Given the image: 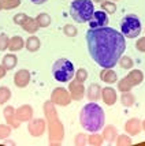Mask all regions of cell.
Wrapping results in <instances>:
<instances>
[{
    "instance_id": "52a82bcc",
    "label": "cell",
    "mask_w": 145,
    "mask_h": 146,
    "mask_svg": "<svg viewBox=\"0 0 145 146\" xmlns=\"http://www.w3.org/2000/svg\"><path fill=\"white\" fill-rule=\"evenodd\" d=\"M108 14L106 11H95L92 18L89 21V26L90 29H96V27H103V26H108Z\"/></svg>"
},
{
    "instance_id": "4fadbf2b",
    "label": "cell",
    "mask_w": 145,
    "mask_h": 146,
    "mask_svg": "<svg viewBox=\"0 0 145 146\" xmlns=\"http://www.w3.org/2000/svg\"><path fill=\"white\" fill-rule=\"evenodd\" d=\"M23 48V40L21 37H14L11 41H8V48L11 52H17V51H21Z\"/></svg>"
},
{
    "instance_id": "5bb4252c",
    "label": "cell",
    "mask_w": 145,
    "mask_h": 146,
    "mask_svg": "<svg viewBox=\"0 0 145 146\" xmlns=\"http://www.w3.org/2000/svg\"><path fill=\"white\" fill-rule=\"evenodd\" d=\"M141 123H140L137 119H132V120L126 123V131L130 134H137L140 133V130H141V126H140Z\"/></svg>"
},
{
    "instance_id": "83f0119b",
    "label": "cell",
    "mask_w": 145,
    "mask_h": 146,
    "mask_svg": "<svg viewBox=\"0 0 145 146\" xmlns=\"http://www.w3.org/2000/svg\"><path fill=\"white\" fill-rule=\"evenodd\" d=\"M136 46H137V49L140 52H145V37L140 38L138 41H137V44H136Z\"/></svg>"
},
{
    "instance_id": "484cf974",
    "label": "cell",
    "mask_w": 145,
    "mask_h": 146,
    "mask_svg": "<svg viewBox=\"0 0 145 146\" xmlns=\"http://www.w3.org/2000/svg\"><path fill=\"white\" fill-rule=\"evenodd\" d=\"M64 33H66L67 36H70V37H74V36L77 34V29L71 25H66V27H64Z\"/></svg>"
},
{
    "instance_id": "d4e9b609",
    "label": "cell",
    "mask_w": 145,
    "mask_h": 146,
    "mask_svg": "<svg viewBox=\"0 0 145 146\" xmlns=\"http://www.w3.org/2000/svg\"><path fill=\"white\" fill-rule=\"evenodd\" d=\"M8 48V38L6 34H0V51H4Z\"/></svg>"
},
{
    "instance_id": "d6a6232c",
    "label": "cell",
    "mask_w": 145,
    "mask_h": 146,
    "mask_svg": "<svg viewBox=\"0 0 145 146\" xmlns=\"http://www.w3.org/2000/svg\"><path fill=\"white\" fill-rule=\"evenodd\" d=\"M142 126H144V130H145V120H144V124H142Z\"/></svg>"
},
{
    "instance_id": "7402d4cb",
    "label": "cell",
    "mask_w": 145,
    "mask_h": 146,
    "mask_svg": "<svg viewBox=\"0 0 145 146\" xmlns=\"http://www.w3.org/2000/svg\"><path fill=\"white\" fill-rule=\"evenodd\" d=\"M119 64L120 67H123V68H132L133 67V60L130 59L129 56H125V57H120L119 59Z\"/></svg>"
},
{
    "instance_id": "836d02e7",
    "label": "cell",
    "mask_w": 145,
    "mask_h": 146,
    "mask_svg": "<svg viewBox=\"0 0 145 146\" xmlns=\"http://www.w3.org/2000/svg\"><path fill=\"white\" fill-rule=\"evenodd\" d=\"M1 7H3V6H1V1H0V8H1Z\"/></svg>"
},
{
    "instance_id": "44dd1931",
    "label": "cell",
    "mask_w": 145,
    "mask_h": 146,
    "mask_svg": "<svg viewBox=\"0 0 145 146\" xmlns=\"http://www.w3.org/2000/svg\"><path fill=\"white\" fill-rule=\"evenodd\" d=\"M122 102H123V105L125 107H132L133 105V102H134V97H133L129 92H125V94L122 96Z\"/></svg>"
},
{
    "instance_id": "7c38bea8",
    "label": "cell",
    "mask_w": 145,
    "mask_h": 146,
    "mask_svg": "<svg viewBox=\"0 0 145 146\" xmlns=\"http://www.w3.org/2000/svg\"><path fill=\"white\" fill-rule=\"evenodd\" d=\"M101 96V89L97 83H92L88 89V97L90 101H97Z\"/></svg>"
},
{
    "instance_id": "2e32d148",
    "label": "cell",
    "mask_w": 145,
    "mask_h": 146,
    "mask_svg": "<svg viewBox=\"0 0 145 146\" xmlns=\"http://www.w3.org/2000/svg\"><path fill=\"white\" fill-rule=\"evenodd\" d=\"M40 48V41H38L37 37H29V40L26 41V49L30 52H36Z\"/></svg>"
},
{
    "instance_id": "3957f363",
    "label": "cell",
    "mask_w": 145,
    "mask_h": 146,
    "mask_svg": "<svg viewBox=\"0 0 145 146\" xmlns=\"http://www.w3.org/2000/svg\"><path fill=\"white\" fill-rule=\"evenodd\" d=\"M95 13L93 0H73L70 6V17L78 23L89 22Z\"/></svg>"
},
{
    "instance_id": "e0dca14e",
    "label": "cell",
    "mask_w": 145,
    "mask_h": 146,
    "mask_svg": "<svg viewBox=\"0 0 145 146\" xmlns=\"http://www.w3.org/2000/svg\"><path fill=\"white\" fill-rule=\"evenodd\" d=\"M22 26H23V29H25L26 32H29V33H34L38 29L37 22H36V21H33V19H30V18L26 19L25 22L22 23Z\"/></svg>"
},
{
    "instance_id": "5b68a950",
    "label": "cell",
    "mask_w": 145,
    "mask_h": 146,
    "mask_svg": "<svg viewBox=\"0 0 145 146\" xmlns=\"http://www.w3.org/2000/svg\"><path fill=\"white\" fill-rule=\"evenodd\" d=\"M141 30H142L141 21L134 14H129L120 21V33L125 38H137Z\"/></svg>"
},
{
    "instance_id": "d6986e66",
    "label": "cell",
    "mask_w": 145,
    "mask_h": 146,
    "mask_svg": "<svg viewBox=\"0 0 145 146\" xmlns=\"http://www.w3.org/2000/svg\"><path fill=\"white\" fill-rule=\"evenodd\" d=\"M10 97H11V92L8 88H0V104H4Z\"/></svg>"
},
{
    "instance_id": "4316f807",
    "label": "cell",
    "mask_w": 145,
    "mask_h": 146,
    "mask_svg": "<svg viewBox=\"0 0 145 146\" xmlns=\"http://www.w3.org/2000/svg\"><path fill=\"white\" fill-rule=\"evenodd\" d=\"M26 19H27V17H26L25 14H18V15H15V18H14V22H15V23H21V25H22V23L25 22Z\"/></svg>"
},
{
    "instance_id": "e575fe53",
    "label": "cell",
    "mask_w": 145,
    "mask_h": 146,
    "mask_svg": "<svg viewBox=\"0 0 145 146\" xmlns=\"http://www.w3.org/2000/svg\"><path fill=\"white\" fill-rule=\"evenodd\" d=\"M95 1H101V0H95Z\"/></svg>"
},
{
    "instance_id": "30bf717a",
    "label": "cell",
    "mask_w": 145,
    "mask_h": 146,
    "mask_svg": "<svg viewBox=\"0 0 145 146\" xmlns=\"http://www.w3.org/2000/svg\"><path fill=\"white\" fill-rule=\"evenodd\" d=\"M100 78L101 81H104L106 83H110V85H112L118 81V76H116V72L111 68H104V70L101 71L100 74Z\"/></svg>"
},
{
    "instance_id": "1f68e13d",
    "label": "cell",
    "mask_w": 145,
    "mask_h": 146,
    "mask_svg": "<svg viewBox=\"0 0 145 146\" xmlns=\"http://www.w3.org/2000/svg\"><path fill=\"white\" fill-rule=\"evenodd\" d=\"M33 4H43V3H45L47 0H30Z\"/></svg>"
},
{
    "instance_id": "f1b7e54d",
    "label": "cell",
    "mask_w": 145,
    "mask_h": 146,
    "mask_svg": "<svg viewBox=\"0 0 145 146\" xmlns=\"http://www.w3.org/2000/svg\"><path fill=\"white\" fill-rule=\"evenodd\" d=\"M10 134V128L8 127H3V126H0V138H3V137H6Z\"/></svg>"
},
{
    "instance_id": "8992f818",
    "label": "cell",
    "mask_w": 145,
    "mask_h": 146,
    "mask_svg": "<svg viewBox=\"0 0 145 146\" xmlns=\"http://www.w3.org/2000/svg\"><path fill=\"white\" fill-rule=\"evenodd\" d=\"M142 78H144V75H142L141 71H133L130 75L125 76L119 82V89L122 90V92H129L132 86L138 85V83L142 82Z\"/></svg>"
},
{
    "instance_id": "cb8c5ba5",
    "label": "cell",
    "mask_w": 145,
    "mask_h": 146,
    "mask_svg": "<svg viewBox=\"0 0 145 146\" xmlns=\"http://www.w3.org/2000/svg\"><path fill=\"white\" fill-rule=\"evenodd\" d=\"M1 6L4 8H14V7L19 6V0H1Z\"/></svg>"
},
{
    "instance_id": "7a4b0ae2",
    "label": "cell",
    "mask_w": 145,
    "mask_h": 146,
    "mask_svg": "<svg viewBox=\"0 0 145 146\" xmlns=\"http://www.w3.org/2000/svg\"><path fill=\"white\" fill-rule=\"evenodd\" d=\"M104 120H106L104 111L99 104H96V101L84 105V108L81 109L80 121L82 128L88 133H99L104 126Z\"/></svg>"
},
{
    "instance_id": "ba28073f",
    "label": "cell",
    "mask_w": 145,
    "mask_h": 146,
    "mask_svg": "<svg viewBox=\"0 0 145 146\" xmlns=\"http://www.w3.org/2000/svg\"><path fill=\"white\" fill-rule=\"evenodd\" d=\"M29 81H30V75H29V72L26 70H19L14 76V82H15V85L18 88H25L26 85L29 83Z\"/></svg>"
},
{
    "instance_id": "4dcf8cb0",
    "label": "cell",
    "mask_w": 145,
    "mask_h": 146,
    "mask_svg": "<svg viewBox=\"0 0 145 146\" xmlns=\"http://www.w3.org/2000/svg\"><path fill=\"white\" fill-rule=\"evenodd\" d=\"M6 68H4V67H3V66H0V79H1V78H3V76L6 75Z\"/></svg>"
},
{
    "instance_id": "603a6c76",
    "label": "cell",
    "mask_w": 145,
    "mask_h": 146,
    "mask_svg": "<svg viewBox=\"0 0 145 146\" xmlns=\"http://www.w3.org/2000/svg\"><path fill=\"white\" fill-rule=\"evenodd\" d=\"M86 78H88V72L85 68H80V70L76 72V79L77 81H80V82H85L86 81Z\"/></svg>"
},
{
    "instance_id": "ac0fdd59",
    "label": "cell",
    "mask_w": 145,
    "mask_h": 146,
    "mask_svg": "<svg viewBox=\"0 0 145 146\" xmlns=\"http://www.w3.org/2000/svg\"><path fill=\"white\" fill-rule=\"evenodd\" d=\"M51 22L49 17L47 15V14H40L37 18V25L40 26V27H45V26H48Z\"/></svg>"
},
{
    "instance_id": "f546056e",
    "label": "cell",
    "mask_w": 145,
    "mask_h": 146,
    "mask_svg": "<svg viewBox=\"0 0 145 146\" xmlns=\"http://www.w3.org/2000/svg\"><path fill=\"white\" fill-rule=\"evenodd\" d=\"M90 143H100V138H99V135H92V138H90Z\"/></svg>"
},
{
    "instance_id": "ffe728a7",
    "label": "cell",
    "mask_w": 145,
    "mask_h": 146,
    "mask_svg": "<svg viewBox=\"0 0 145 146\" xmlns=\"http://www.w3.org/2000/svg\"><path fill=\"white\" fill-rule=\"evenodd\" d=\"M101 8H103V11H106L107 14H112L115 13V4L111 3V1H103L101 3Z\"/></svg>"
},
{
    "instance_id": "9c48e42d",
    "label": "cell",
    "mask_w": 145,
    "mask_h": 146,
    "mask_svg": "<svg viewBox=\"0 0 145 146\" xmlns=\"http://www.w3.org/2000/svg\"><path fill=\"white\" fill-rule=\"evenodd\" d=\"M70 90H71V96H73V98H76V100H80L82 96H84V86H82V82L80 81H73L71 85H70Z\"/></svg>"
},
{
    "instance_id": "6da1fadb",
    "label": "cell",
    "mask_w": 145,
    "mask_h": 146,
    "mask_svg": "<svg viewBox=\"0 0 145 146\" xmlns=\"http://www.w3.org/2000/svg\"><path fill=\"white\" fill-rule=\"evenodd\" d=\"M86 44L90 57L101 68H112L116 66L126 49L123 34L110 26L89 29Z\"/></svg>"
},
{
    "instance_id": "9a60e30c",
    "label": "cell",
    "mask_w": 145,
    "mask_h": 146,
    "mask_svg": "<svg viewBox=\"0 0 145 146\" xmlns=\"http://www.w3.org/2000/svg\"><path fill=\"white\" fill-rule=\"evenodd\" d=\"M15 64H17V57L14 56V55H6V56L3 57V67H4L6 70L14 68Z\"/></svg>"
},
{
    "instance_id": "277c9868",
    "label": "cell",
    "mask_w": 145,
    "mask_h": 146,
    "mask_svg": "<svg viewBox=\"0 0 145 146\" xmlns=\"http://www.w3.org/2000/svg\"><path fill=\"white\" fill-rule=\"evenodd\" d=\"M52 75L57 82H70L73 79V76L76 75V68H74L73 62H70L66 57L57 59L52 64Z\"/></svg>"
},
{
    "instance_id": "8fae6325",
    "label": "cell",
    "mask_w": 145,
    "mask_h": 146,
    "mask_svg": "<svg viewBox=\"0 0 145 146\" xmlns=\"http://www.w3.org/2000/svg\"><path fill=\"white\" fill-rule=\"evenodd\" d=\"M101 96H103V100L106 101L107 105H114L116 101V93L111 88H106V89L101 90Z\"/></svg>"
}]
</instances>
